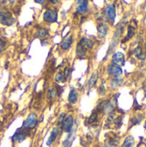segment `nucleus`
<instances>
[{
  "mask_svg": "<svg viewBox=\"0 0 146 147\" xmlns=\"http://www.w3.org/2000/svg\"><path fill=\"white\" fill-rule=\"evenodd\" d=\"M77 12L79 14H86L89 9V1L88 0H77Z\"/></svg>",
  "mask_w": 146,
  "mask_h": 147,
  "instance_id": "obj_4",
  "label": "nucleus"
},
{
  "mask_svg": "<svg viewBox=\"0 0 146 147\" xmlns=\"http://www.w3.org/2000/svg\"><path fill=\"white\" fill-rule=\"evenodd\" d=\"M58 134H59V129H58L57 127L53 128L52 131L51 132V134H50L49 139H48V140H47V142H46V145H47V146H51V145L55 141V140L57 139Z\"/></svg>",
  "mask_w": 146,
  "mask_h": 147,
  "instance_id": "obj_14",
  "label": "nucleus"
},
{
  "mask_svg": "<svg viewBox=\"0 0 146 147\" xmlns=\"http://www.w3.org/2000/svg\"><path fill=\"white\" fill-rule=\"evenodd\" d=\"M45 1L46 0H34V2L37 3H39V4H43L45 3Z\"/></svg>",
  "mask_w": 146,
  "mask_h": 147,
  "instance_id": "obj_30",
  "label": "nucleus"
},
{
  "mask_svg": "<svg viewBox=\"0 0 146 147\" xmlns=\"http://www.w3.org/2000/svg\"><path fill=\"white\" fill-rule=\"evenodd\" d=\"M112 62L114 65H118V66H123L125 64V56L122 53L120 52H117L113 55L112 58Z\"/></svg>",
  "mask_w": 146,
  "mask_h": 147,
  "instance_id": "obj_7",
  "label": "nucleus"
},
{
  "mask_svg": "<svg viewBox=\"0 0 146 147\" xmlns=\"http://www.w3.org/2000/svg\"><path fill=\"white\" fill-rule=\"evenodd\" d=\"M4 47H5V42L0 40V53L4 49Z\"/></svg>",
  "mask_w": 146,
  "mask_h": 147,
  "instance_id": "obj_29",
  "label": "nucleus"
},
{
  "mask_svg": "<svg viewBox=\"0 0 146 147\" xmlns=\"http://www.w3.org/2000/svg\"><path fill=\"white\" fill-rule=\"evenodd\" d=\"M47 34H48V31H47V29H46V28H40V29L38 31V36L40 37V38L46 37V36L47 35Z\"/></svg>",
  "mask_w": 146,
  "mask_h": 147,
  "instance_id": "obj_24",
  "label": "nucleus"
},
{
  "mask_svg": "<svg viewBox=\"0 0 146 147\" xmlns=\"http://www.w3.org/2000/svg\"><path fill=\"white\" fill-rule=\"evenodd\" d=\"M98 80V72H94L92 73V75L90 76L89 81H88V86L89 88H92L96 85V82Z\"/></svg>",
  "mask_w": 146,
  "mask_h": 147,
  "instance_id": "obj_15",
  "label": "nucleus"
},
{
  "mask_svg": "<svg viewBox=\"0 0 146 147\" xmlns=\"http://www.w3.org/2000/svg\"><path fill=\"white\" fill-rule=\"evenodd\" d=\"M63 74H64V76L67 78L70 76V74H71V70H70V68H65V70H64V71H63Z\"/></svg>",
  "mask_w": 146,
  "mask_h": 147,
  "instance_id": "obj_27",
  "label": "nucleus"
},
{
  "mask_svg": "<svg viewBox=\"0 0 146 147\" xmlns=\"http://www.w3.org/2000/svg\"><path fill=\"white\" fill-rule=\"evenodd\" d=\"M99 93H100L102 96H103V95L106 93V89H105V87H104L103 85L100 86V88H99Z\"/></svg>",
  "mask_w": 146,
  "mask_h": 147,
  "instance_id": "obj_28",
  "label": "nucleus"
},
{
  "mask_svg": "<svg viewBox=\"0 0 146 147\" xmlns=\"http://www.w3.org/2000/svg\"><path fill=\"white\" fill-rule=\"evenodd\" d=\"M28 135V133L27 132V130H21V131H17L14 137H13V140L18 141V142H22L23 141Z\"/></svg>",
  "mask_w": 146,
  "mask_h": 147,
  "instance_id": "obj_11",
  "label": "nucleus"
},
{
  "mask_svg": "<svg viewBox=\"0 0 146 147\" xmlns=\"http://www.w3.org/2000/svg\"><path fill=\"white\" fill-rule=\"evenodd\" d=\"M87 51H88V48L86 47V46L80 40L77 46V48H76V53H77V55L79 59H83L86 54H87Z\"/></svg>",
  "mask_w": 146,
  "mask_h": 147,
  "instance_id": "obj_8",
  "label": "nucleus"
},
{
  "mask_svg": "<svg viewBox=\"0 0 146 147\" xmlns=\"http://www.w3.org/2000/svg\"><path fill=\"white\" fill-rule=\"evenodd\" d=\"M108 145L109 147H114L117 146L119 145V140L116 139V138H111L108 142Z\"/></svg>",
  "mask_w": 146,
  "mask_h": 147,
  "instance_id": "obj_22",
  "label": "nucleus"
},
{
  "mask_svg": "<svg viewBox=\"0 0 146 147\" xmlns=\"http://www.w3.org/2000/svg\"><path fill=\"white\" fill-rule=\"evenodd\" d=\"M9 2L10 3H15V0H9Z\"/></svg>",
  "mask_w": 146,
  "mask_h": 147,
  "instance_id": "obj_32",
  "label": "nucleus"
},
{
  "mask_svg": "<svg viewBox=\"0 0 146 147\" xmlns=\"http://www.w3.org/2000/svg\"><path fill=\"white\" fill-rule=\"evenodd\" d=\"M145 47H146V42H145Z\"/></svg>",
  "mask_w": 146,
  "mask_h": 147,
  "instance_id": "obj_34",
  "label": "nucleus"
},
{
  "mask_svg": "<svg viewBox=\"0 0 146 147\" xmlns=\"http://www.w3.org/2000/svg\"><path fill=\"white\" fill-rule=\"evenodd\" d=\"M43 19L46 22H50V23L55 22H57V19H58V12L55 9H49L45 11L43 15Z\"/></svg>",
  "mask_w": 146,
  "mask_h": 147,
  "instance_id": "obj_3",
  "label": "nucleus"
},
{
  "mask_svg": "<svg viewBox=\"0 0 146 147\" xmlns=\"http://www.w3.org/2000/svg\"><path fill=\"white\" fill-rule=\"evenodd\" d=\"M48 96L50 98H54L57 96V90L54 88H51L48 91Z\"/></svg>",
  "mask_w": 146,
  "mask_h": 147,
  "instance_id": "obj_25",
  "label": "nucleus"
},
{
  "mask_svg": "<svg viewBox=\"0 0 146 147\" xmlns=\"http://www.w3.org/2000/svg\"><path fill=\"white\" fill-rule=\"evenodd\" d=\"M77 100H78V92H77V90L72 89V90L70 91V93H69L68 101H69L70 103L75 104V103H77Z\"/></svg>",
  "mask_w": 146,
  "mask_h": 147,
  "instance_id": "obj_13",
  "label": "nucleus"
},
{
  "mask_svg": "<svg viewBox=\"0 0 146 147\" xmlns=\"http://www.w3.org/2000/svg\"><path fill=\"white\" fill-rule=\"evenodd\" d=\"M38 123V117L35 113H31L28 115L25 121L23 122V127L25 129H33L36 127Z\"/></svg>",
  "mask_w": 146,
  "mask_h": 147,
  "instance_id": "obj_1",
  "label": "nucleus"
},
{
  "mask_svg": "<svg viewBox=\"0 0 146 147\" xmlns=\"http://www.w3.org/2000/svg\"><path fill=\"white\" fill-rule=\"evenodd\" d=\"M74 134H75V130H74V132H70L69 136L63 143V147H71V143L74 140Z\"/></svg>",
  "mask_w": 146,
  "mask_h": 147,
  "instance_id": "obj_16",
  "label": "nucleus"
},
{
  "mask_svg": "<svg viewBox=\"0 0 146 147\" xmlns=\"http://www.w3.org/2000/svg\"><path fill=\"white\" fill-rule=\"evenodd\" d=\"M145 127L146 128V121H145Z\"/></svg>",
  "mask_w": 146,
  "mask_h": 147,
  "instance_id": "obj_33",
  "label": "nucleus"
},
{
  "mask_svg": "<svg viewBox=\"0 0 146 147\" xmlns=\"http://www.w3.org/2000/svg\"><path fill=\"white\" fill-rule=\"evenodd\" d=\"M108 72L111 76L119 78L122 74V70H121V68L120 66L115 65L113 64V65H108Z\"/></svg>",
  "mask_w": 146,
  "mask_h": 147,
  "instance_id": "obj_9",
  "label": "nucleus"
},
{
  "mask_svg": "<svg viewBox=\"0 0 146 147\" xmlns=\"http://www.w3.org/2000/svg\"><path fill=\"white\" fill-rule=\"evenodd\" d=\"M121 84H122V79L120 78H114V80L111 81L110 85H111V87H112L113 89H115V88H117L118 86H120Z\"/></svg>",
  "mask_w": 146,
  "mask_h": 147,
  "instance_id": "obj_21",
  "label": "nucleus"
},
{
  "mask_svg": "<svg viewBox=\"0 0 146 147\" xmlns=\"http://www.w3.org/2000/svg\"><path fill=\"white\" fill-rule=\"evenodd\" d=\"M0 22L3 25L10 26L14 23L15 19L12 15L8 11H3L0 9Z\"/></svg>",
  "mask_w": 146,
  "mask_h": 147,
  "instance_id": "obj_2",
  "label": "nucleus"
},
{
  "mask_svg": "<svg viewBox=\"0 0 146 147\" xmlns=\"http://www.w3.org/2000/svg\"><path fill=\"white\" fill-rule=\"evenodd\" d=\"M73 116L72 115H68L65 117V119L64 120L63 123H62V129L64 132L65 133H70L72 130L73 127Z\"/></svg>",
  "mask_w": 146,
  "mask_h": 147,
  "instance_id": "obj_5",
  "label": "nucleus"
},
{
  "mask_svg": "<svg viewBox=\"0 0 146 147\" xmlns=\"http://www.w3.org/2000/svg\"><path fill=\"white\" fill-rule=\"evenodd\" d=\"M50 2H51L52 4H56V3H58L59 0H50Z\"/></svg>",
  "mask_w": 146,
  "mask_h": 147,
  "instance_id": "obj_31",
  "label": "nucleus"
},
{
  "mask_svg": "<svg viewBox=\"0 0 146 147\" xmlns=\"http://www.w3.org/2000/svg\"><path fill=\"white\" fill-rule=\"evenodd\" d=\"M66 79H67V78L64 76L63 72H59V73H57L56 76H55V81H56L57 83L64 84V83L66 82Z\"/></svg>",
  "mask_w": 146,
  "mask_h": 147,
  "instance_id": "obj_18",
  "label": "nucleus"
},
{
  "mask_svg": "<svg viewBox=\"0 0 146 147\" xmlns=\"http://www.w3.org/2000/svg\"><path fill=\"white\" fill-rule=\"evenodd\" d=\"M134 54L136 55L137 58H139V59H141V60H144L145 58V54L143 53L142 49H141L140 47H138L135 48V50H134Z\"/></svg>",
  "mask_w": 146,
  "mask_h": 147,
  "instance_id": "obj_19",
  "label": "nucleus"
},
{
  "mask_svg": "<svg viewBox=\"0 0 146 147\" xmlns=\"http://www.w3.org/2000/svg\"><path fill=\"white\" fill-rule=\"evenodd\" d=\"M108 30V26L106 22H101L97 26V33L100 38H103L107 35Z\"/></svg>",
  "mask_w": 146,
  "mask_h": 147,
  "instance_id": "obj_10",
  "label": "nucleus"
},
{
  "mask_svg": "<svg viewBox=\"0 0 146 147\" xmlns=\"http://www.w3.org/2000/svg\"><path fill=\"white\" fill-rule=\"evenodd\" d=\"M65 119V113H61L59 115V120H58V125L59 126L62 125V123H63Z\"/></svg>",
  "mask_w": 146,
  "mask_h": 147,
  "instance_id": "obj_26",
  "label": "nucleus"
},
{
  "mask_svg": "<svg viewBox=\"0 0 146 147\" xmlns=\"http://www.w3.org/2000/svg\"><path fill=\"white\" fill-rule=\"evenodd\" d=\"M134 146V139L132 136H128L123 142L122 147H133Z\"/></svg>",
  "mask_w": 146,
  "mask_h": 147,
  "instance_id": "obj_17",
  "label": "nucleus"
},
{
  "mask_svg": "<svg viewBox=\"0 0 146 147\" xmlns=\"http://www.w3.org/2000/svg\"><path fill=\"white\" fill-rule=\"evenodd\" d=\"M97 117H98L97 113H96V112H93V113L90 115V116L89 117V123H94V122H96V121H97Z\"/></svg>",
  "mask_w": 146,
  "mask_h": 147,
  "instance_id": "obj_23",
  "label": "nucleus"
},
{
  "mask_svg": "<svg viewBox=\"0 0 146 147\" xmlns=\"http://www.w3.org/2000/svg\"><path fill=\"white\" fill-rule=\"evenodd\" d=\"M135 34V28L134 27H133L132 25H130L129 27H128V31H127V35H126V38L124 40V41L125 40H129V39H131L133 35Z\"/></svg>",
  "mask_w": 146,
  "mask_h": 147,
  "instance_id": "obj_20",
  "label": "nucleus"
},
{
  "mask_svg": "<svg viewBox=\"0 0 146 147\" xmlns=\"http://www.w3.org/2000/svg\"><path fill=\"white\" fill-rule=\"evenodd\" d=\"M105 15H106L107 19L111 23H114V22L115 20V16H116L115 8H114V4H109V5L107 6V8L105 9Z\"/></svg>",
  "mask_w": 146,
  "mask_h": 147,
  "instance_id": "obj_6",
  "label": "nucleus"
},
{
  "mask_svg": "<svg viewBox=\"0 0 146 147\" xmlns=\"http://www.w3.org/2000/svg\"><path fill=\"white\" fill-rule=\"evenodd\" d=\"M72 42H73V38H72L71 35H69V36H67V37L61 42L60 47H61L63 50H67V49H69V48L71 47Z\"/></svg>",
  "mask_w": 146,
  "mask_h": 147,
  "instance_id": "obj_12",
  "label": "nucleus"
}]
</instances>
